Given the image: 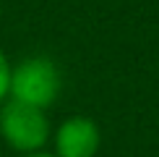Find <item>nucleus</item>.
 Returning <instances> with one entry per match:
<instances>
[{"mask_svg":"<svg viewBox=\"0 0 159 157\" xmlns=\"http://www.w3.org/2000/svg\"><path fill=\"white\" fill-rule=\"evenodd\" d=\"M11 60H8V55H5L3 50H0V105L5 102V97H8V92H11Z\"/></svg>","mask_w":159,"mask_h":157,"instance_id":"nucleus-4","label":"nucleus"},{"mask_svg":"<svg viewBox=\"0 0 159 157\" xmlns=\"http://www.w3.org/2000/svg\"><path fill=\"white\" fill-rule=\"evenodd\" d=\"M50 118L42 107L18 100H5L0 105V136L16 152H39L50 141Z\"/></svg>","mask_w":159,"mask_h":157,"instance_id":"nucleus-2","label":"nucleus"},{"mask_svg":"<svg viewBox=\"0 0 159 157\" xmlns=\"http://www.w3.org/2000/svg\"><path fill=\"white\" fill-rule=\"evenodd\" d=\"M21 157H57L55 152H44V149H39V152H26V155H21Z\"/></svg>","mask_w":159,"mask_h":157,"instance_id":"nucleus-5","label":"nucleus"},{"mask_svg":"<svg viewBox=\"0 0 159 157\" xmlns=\"http://www.w3.org/2000/svg\"><path fill=\"white\" fill-rule=\"evenodd\" d=\"M60 87H63V78H60V71H57L55 60H50L44 55H31L11 68L8 97L47 110L57 100Z\"/></svg>","mask_w":159,"mask_h":157,"instance_id":"nucleus-1","label":"nucleus"},{"mask_svg":"<svg viewBox=\"0 0 159 157\" xmlns=\"http://www.w3.org/2000/svg\"><path fill=\"white\" fill-rule=\"evenodd\" d=\"M102 144L99 126L86 115H70L55 131L57 157H94Z\"/></svg>","mask_w":159,"mask_h":157,"instance_id":"nucleus-3","label":"nucleus"}]
</instances>
